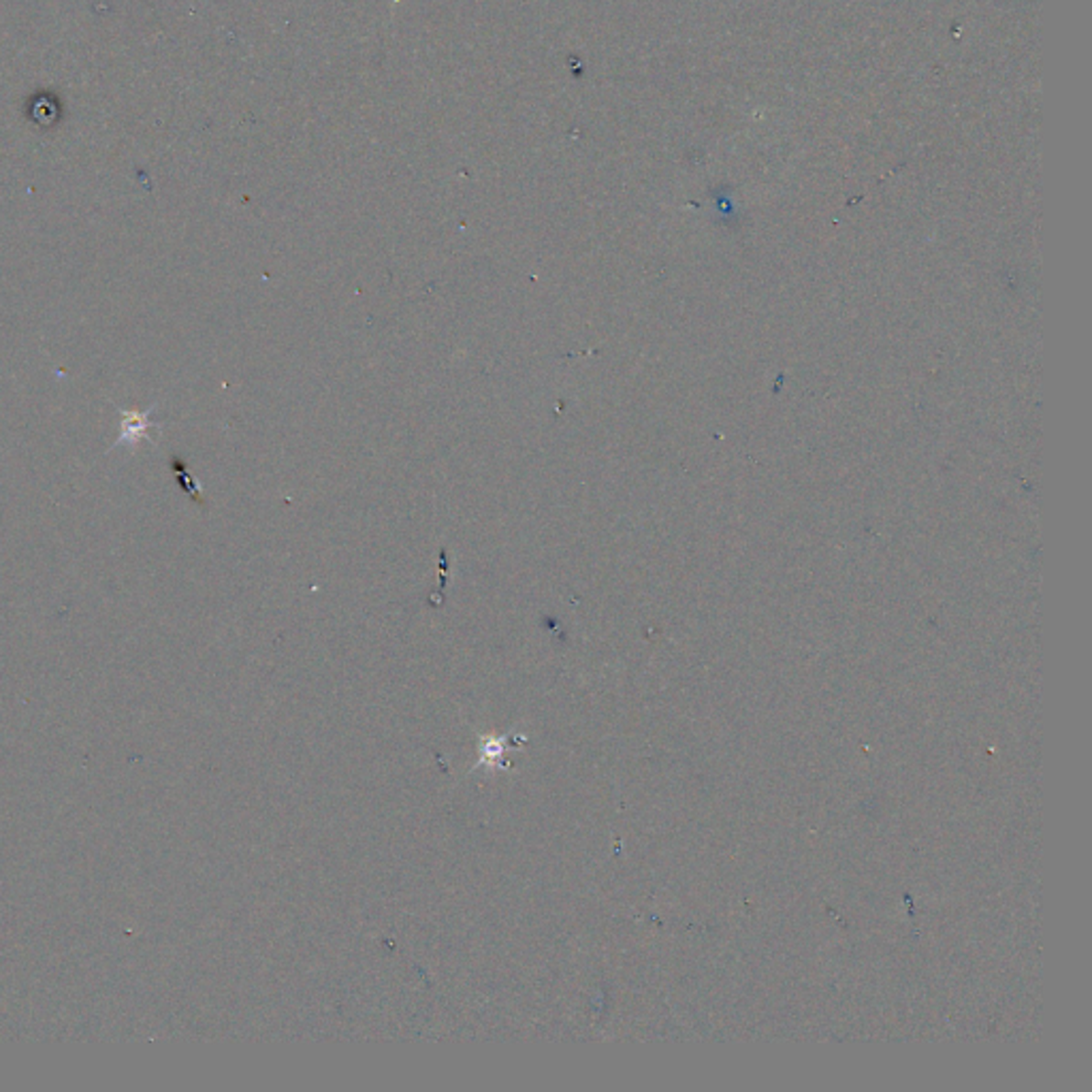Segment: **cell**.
<instances>
[{
    "mask_svg": "<svg viewBox=\"0 0 1092 1092\" xmlns=\"http://www.w3.org/2000/svg\"><path fill=\"white\" fill-rule=\"evenodd\" d=\"M154 414V408L145 410V412H137V410H122L120 412V435L118 440H115V444L112 446V451H115L118 446H139V442L144 440H150L154 442L156 440V435L160 432V423H154L150 416Z\"/></svg>",
    "mask_w": 1092,
    "mask_h": 1092,
    "instance_id": "obj_1",
    "label": "cell"
}]
</instances>
